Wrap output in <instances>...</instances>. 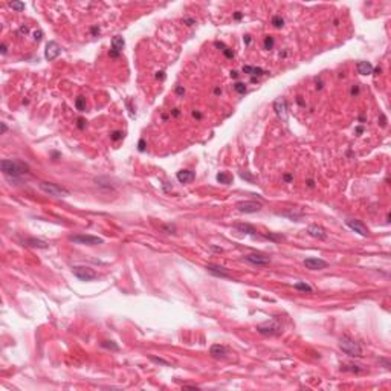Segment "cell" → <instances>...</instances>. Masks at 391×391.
I'll list each match as a JSON object with an SVG mask.
<instances>
[{"mask_svg": "<svg viewBox=\"0 0 391 391\" xmlns=\"http://www.w3.org/2000/svg\"><path fill=\"white\" fill-rule=\"evenodd\" d=\"M0 168H2V173L11 179L20 177L21 174L28 173V170H29L28 164H24L21 161H15V159H3L0 162Z\"/></svg>", "mask_w": 391, "mask_h": 391, "instance_id": "6da1fadb", "label": "cell"}, {"mask_svg": "<svg viewBox=\"0 0 391 391\" xmlns=\"http://www.w3.org/2000/svg\"><path fill=\"white\" fill-rule=\"evenodd\" d=\"M339 348L351 358H361L362 356V347L354 339H351L348 336H342L339 339Z\"/></svg>", "mask_w": 391, "mask_h": 391, "instance_id": "7a4b0ae2", "label": "cell"}, {"mask_svg": "<svg viewBox=\"0 0 391 391\" xmlns=\"http://www.w3.org/2000/svg\"><path fill=\"white\" fill-rule=\"evenodd\" d=\"M40 189L44 191L46 194L49 196H55V197H67L70 194V191L63 186V185H58V183H54V182H40L38 183Z\"/></svg>", "mask_w": 391, "mask_h": 391, "instance_id": "3957f363", "label": "cell"}, {"mask_svg": "<svg viewBox=\"0 0 391 391\" xmlns=\"http://www.w3.org/2000/svg\"><path fill=\"white\" fill-rule=\"evenodd\" d=\"M72 272H73V275H75L80 281H92V280H95V278L98 277L93 269H92V267H87V266H73V267H72Z\"/></svg>", "mask_w": 391, "mask_h": 391, "instance_id": "277c9868", "label": "cell"}, {"mask_svg": "<svg viewBox=\"0 0 391 391\" xmlns=\"http://www.w3.org/2000/svg\"><path fill=\"white\" fill-rule=\"evenodd\" d=\"M70 241L77 243V244H87V246H95V244H103V238L95 237V235H89V234H78V235H70L69 237Z\"/></svg>", "mask_w": 391, "mask_h": 391, "instance_id": "5b68a950", "label": "cell"}, {"mask_svg": "<svg viewBox=\"0 0 391 391\" xmlns=\"http://www.w3.org/2000/svg\"><path fill=\"white\" fill-rule=\"evenodd\" d=\"M235 208L240 211V212H244V214H252V212H258L263 205L261 202H257V200H241L235 205Z\"/></svg>", "mask_w": 391, "mask_h": 391, "instance_id": "8992f818", "label": "cell"}, {"mask_svg": "<svg viewBox=\"0 0 391 391\" xmlns=\"http://www.w3.org/2000/svg\"><path fill=\"white\" fill-rule=\"evenodd\" d=\"M257 332L261 335H269V336H275L281 333V326L277 323H266V324H260L257 326Z\"/></svg>", "mask_w": 391, "mask_h": 391, "instance_id": "52a82bcc", "label": "cell"}, {"mask_svg": "<svg viewBox=\"0 0 391 391\" xmlns=\"http://www.w3.org/2000/svg\"><path fill=\"white\" fill-rule=\"evenodd\" d=\"M60 54H61V47L58 46V43H57V41H49V43L46 44L44 57H46V60H47V61H52V60H55V58H57Z\"/></svg>", "mask_w": 391, "mask_h": 391, "instance_id": "ba28073f", "label": "cell"}, {"mask_svg": "<svg viewBox=\"0 0 391 391\" xmlns=\"http://www.w3.org/2000/svg\"><path fill=\"white\" fill-rule=\"evenodd\" d=\"M304 266L307 269H310V271H321V269L327 267V261H324L321 258H316V257H310V258L304 260Z\"/></svg>", "mask_w": 391, "mask_h": 391, "instance_id": "9c48e42d", "label": "cell"}, {"mask_svg": "<svg viewBox=\"0 0 391 391\" xmlns=\"http://www.w3.org/2000/svg\"><path fill=\"white\" fill-rule=\"evenodd\" d=\"M244 260L251 264H255V266H267L271 263V258L266 257V255H261V254H249V255L244 257Z\"/></svg>", "mask_w": 391, "mask_h": 391, "instance_id": "30bf717a", "label": "cell"}, {"mask_svg": "<svg viewBox=\"0 0 391 391\" xmlns=\"http://www.w3.org/2000/svg\"><path fill=\"white\" fill-rule=\"evenodd\" d=\"M345 225H347L350 229H353L354 232H358L359 235H362V237L368 235V228H367V226L361 222V220H347Z\"/></svg>", "mask_w": 391, "mask_h": 391, "instance_id": "8fae6325", "label": "cell"}, {"mask_svg": "<svg viewBox=\"0 0 391 391\" xmlns=\"http://www.w3.org/2000/svg\"><path fill=\"white\" fill-rule=\"evenodd\" d=\"M274 110H275V113L278 115V118H281L283 121H287V104H286V101L283 100V98H278V100H275V103H274Z\"/></svg>", "mask_w": 391, "mask_h": 391, "instance_id": "7c38bea8", "label": "cell"}, {"mask_svg": "<svg viewBox=\"0 0 391 391\" xmlns=\"http://www.w3.org/2000/svg\"><path fill=\"white\" fill-rule=\"evenodd\" d=\"M307 232H309V235H312L313 238H318V240H326L327 238L326 229L323 226H318V225H310Z\"/></svg>", "mask_w": 391, "mask_h": 391, "instance_id": "4fadbf2b", "label": "cell"}, {"mask_svg": "<svg viewBox=\"0 0 391 391\" xmlns=\"http://www.w3.org/2000/svg\"><path fill=\"white\" fill-rule=\"evenodd\" d=\"M206 271L215 277H220V278H231L226 272V269L222 267V266H217V264H208L206 266Z\"/></svg>", "mask_w": 391, "mask_h": 391, "instance_id": "5bb4252c", "label": "cell"}, {"mask_svg": "<svg viewBox=\"0 0 391 391\" xmlns=\"http://www.w3.org/2000/svg\"><path fill=\"white\" fill-rule=\"evenodd\" d=\"M243 72L251 75V77H263L266 73H269L267 70H264L261 67H257V66H243Z\"/></svg>", "mask_w": 391, "mask_h": 391, "instance_id": "9a60e30c", "label": "cell"}, {"mask_svg": "<svg viewBox=\"0 0 391 391\" xmlns=\"http://www.w3.org/2000/svg\"><path fill=\"white\" fill-rule=\"evenodd\" d=\"M23 244H26V246H31V248H38V249H47L49 244L47 241L44 240H38V238H26L23 241Z\"/></svg>", "mask_w": 391, "mask_h": 391, "instance_id": "2e32d148", "label": "cell"}, {"mask_svg": "<svg viewBox=\"0 0 391 391\" xmlns=\"http://www.w3.org/2000/svg\"><path fill=\"white\" fill-rule=\"evenodd\" d=\"M234 228L237 231L243 232V234H249L252 237H257V229L252 225H249V223H237V225H234Z\"/></svg>", "mask_w": 391, "mask_h": 391, "instance_id": "e0dca14e", "label": "cell"}, {"mask_svg": "<svg viewBox=\"0 0 391 391\" xmlns=\"http://www.w3.org/2000/svg\"><path fill=\"white\" fill-rule=\"evenodd\" d=\"M358 72L361 75H371L374 72V67L370 61H359L358 63Z\"/></svg>", "mask_w": 391, "mask_h": 391, "instance_id": "ac0fdd59", "label": "cell"}, {"mask_svg": "<svg viewBox=\"0 0 391 391\" xmlns=\"http://www.w3.org/2000/svg\"><path fill=\"white\" fill-rule=\"evenodd\" d=\"M209 353H211V356H214V358H225V356L228 354V348H226L225 345L214 344V345L211 347Z\"/></svg>", "mask_w": 391, "mask_h": 391, "instance_id": "d6986e66", "label": "cell"}, {"mask_svg": "<svg viewBox=\"0 0 391 391\" xmlns=\"http://www.w3.org/2000/svg\"><path fill=\"white\" fill-rule=\"evenodd\" d=\"M194 179V173L192 171H189V170H182V171H179L177 173V180L180 182V183H188V182H191Z\"/></svg>", "mask_w": 391, "mask_h": 391, "instance_id": "ffe728a7", "label": "cell"}, {"mask_svg": "<svg viewBox=\"0 0 391 391\" xmlns=\"http://www.w3.org/2000/svg\"><path fill=\"white\" fill-rule=\"evenodd\" d=\"M124 46H126V41H124V38H122L121 35H116V37L112 38V49H113V51L121 52L122 49H124Z\"/></svg>", "mask_w": 391, "mask_h": 391, "instance_id": "44dd1931", "label": "cell"}, {"mask_svg": "<svg viewBox=\"0 0 391 391\" xmlns=\"http://www.w3.org/2000/svg\"><path fill=\"white\" fill-rule=\"evenodd\" d=\"M217 180H218L220 183H225V185H228V183H231V182H232V176H231V174H228V173H218V174H217Z\"/></svg>", "mask_w": 391, "mask_h": 391, "instance_id": "7402d4cb", "label": "cell"}, {"mask_svg": "<svg viewBox=\"0 0 391 391\" xmlns=\"http://www.w3.org/2000/svg\"><path fill=\"white\" fill-rule=\"evenodd\" d=\"M293 287H295L297 290H301V292H304V293H312V292H313V289H312V287H310L307 283H297V284L293 286Z\"/></svg>", "mask_w": 391, "mask_h": 391, "instance_id": "603a6c76", "label": "cell"}, {"mask_svg": "<svg viewBox=\"0 0 391 391\" xmlns=\"http://www.w3.org/2000/svg\"><path fill=\"white\" fill-rule=\"evenodd\" d=\"M75 107H77L80 112H84V110H86V101H84V98H83V96L77 98V101H75Z\"/></svg>", "mask_w": 391, "mask_h": 391, "instance_id": "cb8c5ba5", "label": "cell"}, {"mask_svg": "<svg viewBox=\"0 0 391 391\" xmlns=\"http://www.w3.org/2000/svg\"><path fill=\"white\" fill-rule=\"evenodd\" d=\"M9 6H11L14 11H17V12H21V11H24V3H21V2H11V3H9Z\"/></svg>", "mask_w": 391, "mask_h": 391, "instance_id": "d4e9b609", "label": "cell"}, {"mask_svg": "<svg viewBox=\"0 0 391 391\" xmlns=\"http://www.w3.org/2000/svg\"><path fill=\"white\" fill-rule=\"evenodd\" d=\"M272 24L275 28H281L283 24H284V18L281 17V15H275L274 18H272Z\"/></svg>", "mask_w": 391, "mask_h": 391, "instance_id": "484cf974", "label": "cell"}, {"mask_svg": "<svg viewBox=\"0 0 391 391\" xmlns=\"http://www.w3.org/2000/svg\"><path fill=\"white\" fill-rule=\"evenodd\" d=\"M264 237H266V238H269V240H272V241H283V240H284V237H283V235H280V234H272V232L266 234Z\"/></svg>", "mask_w": 391, "mask_h": 391, "instance_id": "4316f807", "label": "cell"}, {"mask_svg": "<svg viewBox=\"0 0 391 391\" xmlns=\"http://www.w3.org/2000/svg\"><path fill=\"white\" fill-rule=\"evenodd\" d=\"M150 361H153L154 364L164 365V367H170V365H171L170 362H167V361H164V359H161V358H156V356H150Z\"/></svg>", "mask_w": 391, "mask_h": 391, "instance_id": "83f0119b", "label": "cell"}, {"mask_svg": "<svg viewBox=\"0 0 391 391\" xmlns=\"http://www.w3.org/2000/svg\"><path fill=\"white\" fill-rule=\"evenodd\" d=\"M103 347H104V348H112V350H115V351L119 350V347L115 344V342H112V341H104V342H103Z\"/></svg>", "mask_w": 391, "mask_h": 391, "instance_id": "f1b7e54d", "label": "cell"}, {"mask_svg": "<svg viewBox=\"0 0 391 391\" xmlns=\"http://www.w3.org/2000/svg\"><path fill=\"white\" fill-rule=\"evenodd\" d=\"M122 136H124V133L119 132V130H115V132L110 133V139L112 141H119V139H122Z\"/></svg>", "mask_w": 391, "mask_h": 391, "instance_id": "f546056e", "label": "cell"}, {"mask_svg": "<svg viewBox=\"0 0 391 391\" xmlns=\"http://www.w3.org/2000/svg\"><path fill=\"white\" fill-rule=\"evenodd\" d=\"M274 47V38L271 35H267L264 38V49H272Z\"/></svg>", "mask_w": 391, "mask_h": 391, "instance_id": "4dcf8cb0", "label": "cell"}, {"mask_svg": "<svg viewBox=\"0 0 391 391\" xmlns=\"http://www.w3.org/2000/svg\"><path fill=\"white\" fill-rule=\"evenodd\" d=\"M234 89H235L238 93H246V84H243V83H235V84H234Z\"/></svg>", "mask_w": 391, "mask_h": 391, "instance_id": "1f68e13d", "label": "cell"}, {"mask_svg": "<svg viewBox=\"0 0 391 391\" xmlns=\"http://www.w3.org/2000/svg\"><path fill=\"white\" fill-rule=\"evenodd\" d=\"M240 177H241V179H244V180H248V182H251V183H252V182H255V179H254V177H252L249 173H246V171H244V173H243V171H240Z\"/></svg>", "mask_w": 391, "mask_h": 391, "instance_id": "d6a6232c", "label": "cell"}, {"mask_svg": "<svg viewBox=\"0 0 391 391\" xmlns=\"http://www.w3.org/2000/svg\"><path fill=\"white\" fill-rule=\"evenodd\" d=\"M162 229L167 231L168 234H174V226H171V225H165V226H162Z\"/></svg>", "mask_w": 391, "mask_h": 391, "instance_id": "836d02e7", "label": "cell"}, {"mask_svg": "<svg viewBox=\"0 0 391 391\" xmlns=\"http://www.w3.org/2000/svg\"><path fill=\"white\" fill-rule=\"evenodd\" d=\"M138 148H139V151H144V150H145V141H144V139H141V141H139V144H138Z\"/></svg>", "mask_w": 391, "mask_h": 391, "instance_id": "e575fe53", "label": "cell"}, {"mask_svg": "<svg viewBox=\"0 0 391 391\" xmlns=\"http://www.w3.org/2000/svg\"><path fill=\"white\" fill-rule=\"evenodd\" d=\"M41 35H43V32H41V31H37V32H34V40H35V41H40V40H41Z\"/></svg>", "mask_w": 391, "mask_h": 391, "instance_id": "d590c367", "label": "cell"}, {"mask_svg": "<svg viewBox=\"0 0 391 391\" xmlns=\"http://www.w3.org/2000/svg\"><path fill=\"white\" fill-rule=\"evenodd\" d=\"M223 54H225V55H226V57H228V58H232V57H234V52H232V51H229V49H228V47H226V49H225V51H223Z\"/></svg>", "mask_w": 391, "mask_h": 391, "instance_id": "8d00e7d4", "label": "cell"}, {"mask_svg": "<svg viewBox=\"0 0 391 391\" xmlns=\"http://www.w3.org/2000/svg\"><path fill=\"white\" fill-rule=\"evenodd\" d=\"M28 31H29V28H28V26H21V28H20V31H18V34H28Z\"/></svg>", "mask_w": 391, "mask_h": 391, "instance_id": "74e56055", "label": "cell"}, {"mask_svg": "<svg viewBox=\"0 0 391 391\" xmlns=\"http://www.w3.org/2000/svg\"><path fill=\"white\" fill-rule=\"evenodd\" d=\"M358 93H359V86H354V87L351 89V95H353V96H356Z\"/></svg>", "mask_w": 391, "mask_h": 391, "instance_id": "f35d334b", "label": "cell"}, {"mask_svg": "<svg viewBox=\"0 0 391 391\" xmlns=\"http://www.w3.org/2000/svg\"><path fill=\"white\" fill-rule=\"evenodd\" d=\"M183 21H185V23H186V24H188V26H191V24H196V21H194V20H192V18H185V20H183Z\"/></svg>", "mask_w": 391, "mask_h": 391, "instance_id": "ab89813d", "label": "cell"}, {"mask_svg": "<svg viewBox=\"0 0 391 391\" xmlns=\"http://www.w3.org/2000/svg\"><path fill=\"white\" fill-rule=\"evenodd\" d=\"M385 124H386V118H385L383 115H380V126L385 127Z\"/></svg>", "mask_w": 391, "mask_h": 391, "instance_id": "60d3db41", "label": "cell"}, {"mask_svg": "<svg viewBox=\"0 0 391 391\" xmlns=\"http://www.w3.org/2000/svg\"><path fill=\"white\" fill-rule=\"evenodd\" d=\"M109 54H110V57H113V58H116V57H118V55H119V52H116V51H113V49H110V52H109Z\"/></svg>", "mask_w": 391, "mask_h": 391, "instance_id": "b9f144b4", "label": "cell"}, {"mask_svg": "<svg viewBox=\"0 0 391 391\" xmlns=\"http://www.w3.org/2000/svg\"><path fill=\"white\" fill-rule=\"evenodd\" d=\"M92 34H93V35L100 34V28H98V26H93V28H92Z\"/></svg>", "mask_w": 391, "mask_h": 391, "instance_id": "7bdbcfd3", "label": "cell"}, {"mask_svg": "<svg viewBox=\"0 0 391 391\" xmlns=\"http://www.w3.org/2000/svg\"><path fill=\"white\" fill-rule=\"evenodd\" d=\"M241 17H243V14H241V12H235V14H234V18H235V20H240Z\"/></svg>", "mask_w": 391, "mask_h": 391, "instance_id": "ee69618b", "label": "cell"}, {"mask_svg": "<svg viewBox=\"0 0 391 391\" xmlns=\"http://www.w3.org/2000/svg\"><path fill=\"white\" fill-rule=\"evenodd\" d=\"M176 93H177V95H183V93H185V90H183L182 87H177V89H176Z\"/></svg>", "mask_w": 391, "mask_h": 391, "instance_id": "f6af8a7d", "label": "cell"}, {"mask_svg": "<svg viewBox=\"0 0 391 391\" xmlns=\"http://www.w3.org/2000/svg\"><path fill=\"white\" fill-rule=\"evenodd\" d=\"M8 52V47H6V44H2V55H5Z\"/></svg>", "mask_w": 391, "mask_h": 391, "instance_id": "bcb514c9", "label": "cell"}, {"mask_svg": "<svg viewBox=\"0 0 391 391\" xmlns=\"http://www.w3.org/2000/svg\"><path fill=\"white\" fill-rule=\"evenodd\" d=\"M6 130H8L6 124H5V122H2V135H3V133H6Z\"/></svg>", "mask_w": 391, "mask_h": 391, "instance_id": "7dc6e473", "label": "cell"}, {"mask_svg": "<svg viewBox=\"0 0 391 391\" xmlns=\"http://www.w3.org/2000/svg\"><path fill=\"white\" fill-rule=\"evenodd\" d=\"M244 43H246V44L251 43V35H244Z\"/></svg>", "mask_w": 391, "mask_h": 391, "instance_id": "c3c4849f", "label": "cell"}, {"mask_svg": "<svg viewBox=\"0 0 391 391\" xmlns=\"http://www.w3.org/2000/svg\"><path fill=\"white\" fill-rule=\"evenodd\" d=\"M156 78H161V80H164V78H165V75H164V72H157V75H156Z\"/></svg>", "mask_w": 391, "mask_h": 391, "instance_id": "681fc988", "label": "cell"}, {"mask_svg": "<svg viewBox=\"0 0 391 391\" xmlns=\"http://www.w3.org/2000/svg\"><path fill=\"white\" fill-rule=\"evenodd\" d=\"M78 122H80L78 127H80V129H84V119H78Z\"/></svg>", "mask_w": 391, "mask_h": 391, "instance_id": "f907efd6", "label": "cell"}, {"mask_svg": "<svg viewBox=\"0 0 391 391\" xmlns=\"http://www.w3.org/2000/svg\"><path fill=\"white\" fill-rule=\"evenodd\" d=\"M284 180H286V182H290V180H292V176H290V174H286V176H284Z\"/></svg>", "mask_w": 391, "mask_h": 391, "instance_id": "816d5d0a", "label": "cell"}, {"mask_svg": "<svg viewBox=\"0 0 391 391\" xmlns=\"http://www.w3.org/2000/svg\"><path fill=\"white\" fill-rule=\"evenodd\" d=\"M231 77H232V78H237V77H238V73H237L235 70H232V72H231Z\"/></svg>", "mask_w": 391, "mask_h": 391, "instance_id": "f5cc1de1", "label": "cell"}, {"mask_svg": "<svg viewBox=\"0 0 391 391\" xmlns=\"http://www.w3.org/2000/svg\"><path fill=\"white\" fill-rule=\"evenodd\" d=\"M362 132H364V127H358V129H356V133H358V135H361Z\"/></svg>", "mask_w": 391, "mask_h": 391, "instance_id": "db71d44e", "label": "cell"}, {"mask_svg": "<svg viewBox=\"0 0 391 391\" xmlns=\"http://www.w3.org/2000/svg\"><path fill=\"white\" fill-rule=\"evenodd\" d=\"M307 185H309L310 188H313V186H315V183H313V180H312V179H310V180H307Z\"/></svg>", "mask_w": 391, "mask_h": 391, "instance_id": "11a10c76", "label": "cell"}, {"mask_svg": "<svg viewBox=\"0 0 391 391\" xmlns=\"http://www.w3.org/2000/svg\"><path fill=\"white\" fill-rule=\"evenodd\" d=\"M192 115H194L196 118H197V119H200V118H202V115H200V113H197V112H194Z\"/></svg>", "mask_w": 391, "mask_h": 391, "instance_id": "9f6ffc18", "label": "cell"}, {"mask_svg": "<svg viewBox=\"0 0 391 391\" xmlns=\"http://www.w3.org/2000/svg\"><path fill=\"white\" fill-rule=\"evenodd\" d=\"M214 92H215V95H220V93H222V89H218V87H215V90H214Z\"/></svg>", "mask_w": 391, "mask_h": 391, "instance_id": "6f0895ef", "label": "cell"}, {"mask_svg": "<svg viewBox=\"0 0 391 391\" xmlns=\"http://www.w3.org/2000/svg\"><path fill=\"white\" fill-rule=\"evenodd\" d=\"M173 115H174V116H177V115H179V110H177V109H174V112H173Z\"/></svg>", "mask_w": 391, "mask_h": 391, "instance_id": "680465c9", "label": "cell"}]
</instances>
